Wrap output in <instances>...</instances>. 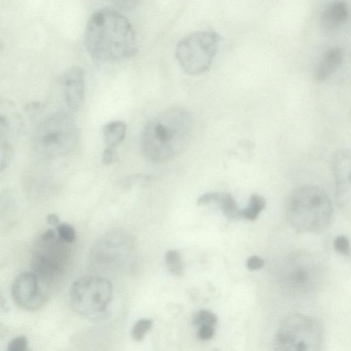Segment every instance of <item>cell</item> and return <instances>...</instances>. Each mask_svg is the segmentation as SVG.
Listing matches in <instances>:
<instances>
[{"instance_id":"cell-26","label":"cell","mask_w":351,"mask_h":351,"mask_svg":"<svg viewBox=\"0 0 351 351\" xmlns=\"http://www.w3.org/2000/svg\"><path fill=\"white\" fill-rule=\"evenodd\" d=\"M109 2L119 10L129 11L135 8L141 0H108Z\"/></svg>"},{"instance_id":"cell-13","label":"cell","mask_w":351,"mask_h":351,"mask_svg":"<svg viewBox=\"0 0 351 351\" xmlns=\"http://www.w3.org/2000/svg\"><path fill=\"white\" fill-rule=\"evenodd\" d=\"M349 14V8L345 1H332L324 7L320 14L321 27L326 32H333L345 23Z\"/></svg>"},{"instance_id":"cell-30","label":"cell","mask_w":351,"mask_h":351,"mask_svg":"<svg viewBox=\"0 0 351 351\" xmlns=\"http://www.w3.org/2000/svg\"><path fill=\"white\" fill-rule=\"evenodd\" d=\"M46 221L47 223L52 226H58L59 224V217L56 214H50L47 216Z\"/></svg>"},{"instance_id":"cell-16","label":"cell","mask_w":351,"mask_h":351,"mask_svg":"<svg viewBox=\"0 0 351 351\" xmlns=\"http://www.w3.org/2000/svg\"><path fill=\"white\" fill-rule=\"evenodd\" d=\"M23 128L22 118L11 102L5 101L1 104L0 133L6 136H16Z\"/></svg>"},{"instance_id":"cell-14","label":"cell","mask_w":351,"mask_h":351,"mask_svg":"<svg viewBox=\"0 0 351 351\" xmlns=\"http://www.w3.org/2000/svg\"><path fill=\"white\" fill-rule=\"evenodd\" d=\"M210 202L217 204L223 215L229 219L242 218L241 210L239 209L237 203L230 193L210 191L200 196L197 199V204H207Z\"/></svg>"},{"instance_id":"cell-9","label":"cell","mask_w":351,"mask_h":351,"mask_svg":"<svg viewBox=\"0 0 351 351\" xmlns=\"http://www.w3.org/2000/svg\"><path fill=\"white\" fill-rule=\"evenodd\" d=\"M46 284L33 271L19 274L12 286V295L16 304L26 311H34L41 307L47 298Z\"/></svg>"},{"instance_id":"cell-22","label":"cell","mask_w":351,"mask_h":351,"mask_svg":"<svg viewBox=\"0 0 351 351\" xmlns=\"http://www.w3.org/2000/svg\"><path fill=\"white\" fill-rule=\"evenodd\" d=\"M0 152V171H3L10 163L14 149L9 142L4 141L1 143Z\"/></svg>"},{"instance_id":"cell-6","label":"cell","mask_w":351,"mask_h":351,"mask_svg":"<svg viewBox=\"0 0 351 351\" xmlns=\"http://www.w3.org/2000/svg\"><path fill=\"white\" fill-rule=\"evenodd\" d=\"M68 243L53 229L43 232L32 247L31 265L33 272L47 284L62 275L69 256Z\"/></svg>"},{"instance_id":"cell-23","label":"cell","mask_w":351,"mask_h":351,"mask_svg":"<svg viewBox=\"0 0 351 351\" xmlns=\"http://www.w3.org/2000/svg\"><path fill=\"white\" fill-rule=\"evenodd\" d=\"M57 233L62 240L68 243H73L76 237L74 228L66 223H60L57 226Z\"/></svg>"},{"instance_id":"cell-7","label":"cell","mask_w":351,"mask_h":351,"mask_svg":"<svg viewBox=\"0 0 351 351\" xmlns=\"http://www.w3.org/2000/svg\"><path fill=\"white\" fill-rule=\"evenodd\" d=\"M324 327L317 319L304 315H293L284 320L275 338L280 350L317 351L324 342Z\"/></svg>"},{"instance_id":"cell-8","label":"cell","mask_w":351,"mask_h":351,"mask_svg":"<svg viewBox=\"0 0 351 351\" xmlns=\"http://www.w3.org/2000/svg\"><path fill=\"white\" fill-rule=\"evenodd\" d=\"M112 295V284L108 278L85 276L72 284L70 302L77 313L86 317H96L107 310Z\"/></svg>"},{"instance_id":"cell-29","label":"cell","mask_w":351,"mask_h":351,"mask_svg":"<svg viewBox=\"0 0 351 351\" xmlns=\"http://www.w3.org/2000/svg\"><path fill=\"white\" fill-rule=\"evenodd\" d=\"M246 265L249 269L256 270L263 267L264 261L258 256H252L247 259Z\"/></svg>"},{"instance_id":"cell-19","label":"cell","mask_w":351,"mask_h":351,"mask_svg":"<svg viewBox=\"0 0 351 351\" xmlns=\"http://www.w3.org/2000/svg\"><path fill=\"white\" fill-rule=\"evenodd\" d=\"M166 265L170 272L181 276L184 272V265L180 253L175 250H168L165 257Z\"/></svg>"},{"instance_id":"cell-25","label":"cell","mask_w":351,"mask_h":351,"mask_svg":"<svg viewBox=\"0 0 351 351\" xmlns=\"http://www.w3.org/2000/svg\"><path fill=\"white\" fill-rule=\"evenodd\" d=\"M27 339L25 336H19L12 339L8 343V351H25L27 348Z\"/></svg>"},{"instance_id":"cell-3","label":"cell","mask_w":351,"mask_h":351,"mask_svg":"<svg viewBox=\"0 0 351 351\" xmlns=\"http://www.w3.org/2000/svg\"><path fill=\"white\" fill-rule=\"evenodd\" d=\"M287 217L291 227L298 232L320 233L330 223L332 205L322 189L304 185L290 195Z\"/></svg>"},{"instance_id":"cell-18","label":"cell","mask_w":351,"mask_h":351,"mask_svg":"<svg viewBox=\"0 0 351 351\" xmlns=\"http://www.w3.org/2000/svg\"><path fill=\"white\" fill-rule=\"evenodd\" d=\"M265 206L266 202L264 197L257 193L252 194L247 207L241 210L242 218L251 221L255 220Z\"/></svg>"},{"instance_id":"cell-1","label":"cell","mask_w":351,"mask_h":351,"mask_svg":"<svg viewBox=\"0 0 351 351\" xmlns=\"http://www.w3.org/2000/svg\"><path fill=\"white\" fill-rule=\"evenodd\" d=\"M84 45L90 57L99 62L128 59L136 51V39L130 21L111 9L95 12L85 29Z\"/></svg>"},{"instance_id":"cell-24","label":"cell","mask_w":351,"mask_h":351,"mask_svg":"<svg viewBox=\"0 0 351 351\" xmlns=\"http://www.w3.org/2000/svg\"><path fill=\"white\" fill-rule=\"evenodd\" d=\"M335 250L342 255H349L350 253V243L349 239L343 235L335 238L333 242Z\"/></svg>"},{"instance_id":"cell-27","label":"cell","mask_w":351,"mask_h":351,"mask_svg":"<svg viewBox=\"0 0 351 351\" xmlns=\"http://www.w3.org/2000/svg\"><path fill=\"white\" fill-rule=\"evenodd\" d=\"M118 155L114 147H107L102 154L101 161L104 165H110L117 160Z\"/></svg>"},{"instance_id":"cell-5","label":"cell","mask_w":351,"mask_h":351,"mask_svg":"<svg viewBox=\"0 0 351 351\" xmlns=\"http://www.w3.org/2000/svg\"><path fill=\"white\" fill-rule=\"evenodd\" d=\"M221 36L211 30L193 32L177 44L175 56L182 69L191 75L207 71L216 56Z\"/></svg>"},{"instance_id":"cell-2","label":"cell","mask_w":351,"mask_h":351,"mask_svg":"<svg viewBox=\"0 0 351 351\" xmlns=\"http://www.w3.org/2000/svg\"><path fill=\"white\" fill-rule=\"evenodd\" d=\"M194 127L191 112L182 107L168 108L152 118L141 135L143 155L155 162H167L188 147Z\"/></svg>"},{"instance_id":"cell-28","label":"cell","mask_w":351,"mask_h":351,"mask_svg":"<svg viewBox=\"0 0 351 351\" xmlns=\"http://www.w3.org/2000/svg\"><path fill=\"white\" fill-rule=\"evenodd\" d=\"M215 334V326H202L199 328L197 335L199 339H210Z\"/></svg>"},{"instance_id":"cell-12","label":"cell","mask_w":351,"mask_h":351,"mask_svg":"<svg viewBox=\"0 0 351 351\" xmlns=\"http://www.w3.org/2000/svg\"><path fill=\"white\" fill-rule=\"evenodd\" d=\"M299 258L291 265L287 276L293 291L302 293L311 290L317 280V269L308 258Z\"/></svg>"},{"instance_id":"cell-21","label":"cell","mask_w":351,"mask_h":351,"mask_svg":"<svg viewBox=\"0 0 351 351\" xmlns=\"http://www.w3.org/2000/svg\"><path fill=\"white\" fill-rule=\"evenodd\" d=\"M153 322L150 319H141L132 326L131 335L136 341H141L143 339L146 333L150 330Z\"/></svg>"},{"instance_id":"cell-10","label":"cell","mask_w":351,"mask_h":351,"mask_svg":"<svg viewBox=\"0 0 351 351\" xmlns=\"http://www.w3.org/2000/svg\"><path fill=\"white\" fill-rule=\"evenodd\" d=\"M337 204L346 215H351V149L337 150L332 160Z\"/></svg>"},{"instance_id":"cell-4","label":"cell","mask_w":351,"mask_h":351,"mask_svg":"<svg viewBox=\"0 0 351 351\" xmlns=\"http://www.w3.org/2000/svg\"><path fill=\"white\" fill-rule=\"evenodd\" d=\"M78 140L75 122L69 114L58 112L43 120L36 128L33 145L42 156L48 158L69 154Z\"/></svg>"},{"instance_id":"cell-11","label":"cell","mask_w":351,"mask_h":351,"mask_svg":"<svg viewBox=\"0 0 351 351\" xmlns=\"http://www.w3.org/2000/svg\"><path fill=\"white\" fill-rule=\"evenodd\" d=\"M62 84L67 106L73 110H79L85 100L84 71L79 66L71 67L63 73Z\"/></svg>"},{"instance_id":"cell-15","label":"cell","mask_w":351,"mask_h":351,"mask_svg":"<svg viewBox=\"0 0 351 351\" xmlns=\"http://www.w3.org/2000/svg\"><path fill=\"white\" fill-rule=\"evenodd\" d=\"M343 60V53L339 47L327 50L318 62L314 71V77L318 82L328 80L340 68Z\"/></svg>"},{"instance_id":"cell-17","label":"cell","mask_w":351,"mask_h":351,"mask_svg":"<svg viewBox=\"0 0 351 351\" xmlns=\"http://www.w3.org/2000/svg\"><path fill=\"white\" fill-rule=\"evenodd\" d=\"M127 131V125L122 121H111L104 125L103 136L107 147H116L123 141Z\"/></svg>"},{"instance_id":"cell-20","label":"cell","mask_w":351,"mask_h":351,"mask_svg":"<svg viewBox=\"0 0 351 351\" xmlns=\"http://www.w3.org/2000/svg\"><path fill=\"white\" fill-rule=\"evenodd\" d=\"M192 320L193 324L199 327L202 326H215L217 323V317L210 311L199 310L194 313Z\"/></svg>"}]
</instances>
